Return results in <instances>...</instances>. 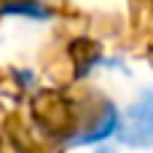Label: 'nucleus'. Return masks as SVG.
I'll return each mask as SVG.
<instances>
[{
  "label": "nucleus",
  "mask_w": 153,
  "mask_h": 153,
  "mask_svg": "<svg viewBox=\"0 0 153 153\" xmlns=\"http://www.w3.org/2000/svg\"><path fill=\"white\" fill-rule=\"evenodd\" d=\"M121 143L129 148H151L153 145V89H145L140 100H134L121 116L118 129Z\"/></svg>",
  "instance_id": "1"
},
{
  "label": "nucleus",
  "mask_w": 153,
  "mask_h": 153,
  "mask_svg": "<svg viewBox=\"0 0 153 153\" xmlns=\"http://www.w3.org/2000/svg\"><path fill=\"white\" fill-rule=\"evenodd\" d=\"M118 129H121V113L116 110V105H102V110L97 113V118L91 121V126L89 129H83L81 134H75L73 140H70V145H94V143H105L108 137H113V134H118Z\"/></svg>",
  "instance_id": "2"
},
{
  "label": "nucleus",
  "mask_w": 153,
  "mask_h": 153,
  "mask_svg": "<svg viewBox=\"0 0 153 153\" xmlns=\"http://www.w3.org/2000/svg\"><path fill=\"white\" fill-rule=\"evenodd\" d=\"M5 11L8 13H24V16H35V19H46L48 16V11L43 8V5H38V3H11V5H5Z\"/></svg>",
  "instance_id": "3"
},
{
  "label": "nucleus",
  "mask_w": 153,
  "mask_h": 153,
  "mask_svg": "<svg viewBox=\"0 0 153 153\" xmlns=\"http://www.w3.org/2000/svg\"><path fill=\"white\" fill-rule=\"evenodd\" d=\"M94 153H116V151H113L110 145H97V151H94Z\"/></svg>",
  "instance_id": "4"
}]
</instances>
